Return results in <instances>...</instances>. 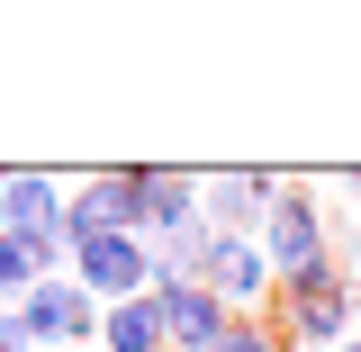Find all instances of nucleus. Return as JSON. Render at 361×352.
<instances>
[{
    "instance_id": "12",
    "label": "nucleus",
    "mask_w": 361,
    "mask_h": 352,
    "mask_svg": "<svg viewBox=\"0 0 361 352\" xmlns=\"http://www.w3.org/2000/svg\"><path fill=\"white\" fill-rule=\"evenodd\" d=\"M27 289H37V262H27V244H18V235H0V308H18Z\"/></svg>"
},
{
    "instance_id": "2",
    "label": "nucleus",
    "mask_w": 361,
    "mask_h": 352,
    "mask_svg": "<svg viewBox=\"0 0 361 352\" xmlns=\"http://www.w3.org/2000/svg\"><path fill=\"white\" fill-rule=\"evenodd\" d=\"M73 289H82L90 308L145 298V289H154V253H145V235H82V244H73Z\"/></svg>"
},
{
    "instance_id": "1",
    "label": "nucleus",
    "mask_w": 361,
    "mask_h": 352,
    "mask_svg": "<svg viewBox=\"0 0 361 352\" xmlns=\"http://www.w3.org/2000/svg\"><path fill=\"white\" fill-rule=\"evenodd\" d=\"M271 298H280V344H298V352H334V334L353 325V280H334V262L289 271Z\"/></svg>"
},
{
    "instance_id": "6",
    "label": "nucleus",
    "mask_w": 361,
    "mask_h": 352,
    "mask_svg": "<svg viewBox=\"0 0 361 352\" xmlns=\"http://www.w3.org/2000/svg\"><path fill=\"white\" fill-rule=\"evenodd\" d=\"M271 199H280V172H217V181H199V226L208 235H253L271 217Z\"/></svg>"
},
{
    "instance_id": "11",
    "label": "nucleus",
    "mask_w": 361,
    "mask_h": 352,
    "mask_svg": "<svg viewBox=\"0 0 361 352\" xmlns=\"http://www.w3.org/2000/svg\"><path fill=\"white\" fill-rule=\"evenodd\" d=\"M99 334H109V352H163V316H154V298H118L99 316Z\"/></svg>"
},
{
    "instance_id": "16",
    "label": "nucleus",
    "mask_w": 361,
    "mask_h": 352,
    "mask_svg": "<svg viewBox=\"0 0 361 352\" xmlns=\"http://www.w3.org/2000/svg\"><path fill=\"white\" fill-rule=\"evenodd\" d=\"M334 352H361V334H353V344H334Z\"/></svg>"
},
{
    "instance_id": "7",
    "label": "nucleus",
    "mask_w": 361,
    "mask_h": 352,
    "mask_svg": "<svg viewBox=\"0 0 361 352\" xmlns=\"http://www.w3.org/2000/svg\"><path fill=\"white\" fill-rule=\"evenodd\" d=\"M135 235H145V244L199 235V181L190 172H135Z\"/></svg>"
},
{
    "instance_id": "4",
    "label": "nucleus",
    "mask_w": 361,
    "mask_h": 352,
    "mask_svg": "<svg viewBox=\"0 0 361 352\" xmlns=\"http://www.w3.org/2000/svg\"><path fill=\"white\" fill-rule=\"evenodd\" d=\"M199 289H208L226 316L262 308V298H271V262H262V244H253V235H208V253H199Z\"/></svg>"
},
{
    "instance_id": "17",
    "label": "nucleus",
    "mask_w": 361,
    "mask_h": 352,
    "mask_svg": "<svg viewBox=\"0 0 361 352\" xmlns=\"http://www.w3.org/2000/svg\"><path fill=\"white\" fill-rule=\"evenodd\" d=\"M0 181H9V172H0Z\"/></svg>"
},
{
    "instance_id": "5",
    "label": "nucleus",
    "mask_w": 361,
    "mask_h": 352,
    "mask_svg": "<svg viewBox=\"0 0 361 352\" xmlns=\"http://www.w3.org/2000/svg\"><path fill=\"white\" fill-rule=\"evenodd\" d=\"M90 325H99V308H90L73 280H37V289L9 308V334H18V352H37V344H82Z\"/></svg>"
},
{
    "instance_id": "3",
    "label": "nucleus",
    "mask_w": 361,
    "mask_h": 352,
    "mask_svg": "<svg viewBox=\"0 0 361 352\" xmlns=\"http://www.w3.org/2000/svg\"><path fill=\"white\" fill-rule=\"evenodd\" d=\"M253 244H262V262H271V289H280L289 271L325 262V208H316L307 190H280V199H271V217L253 226Z\"/></svg>"
},
{
    "instance_id": "15",
    "label": "nucleus",
    "mask_w": 361,
    "mask_h": 352,
    "mask_svg": "<svg viewBox=\"0 0 361 352\" xmlns=\"http://www.w3.org/2000/svg\"><path fill=\"white\" fill-rule=\"evenodd\" d=\"M353 325H361V280H353Z\"/></svg>"
},
{
    "instance_id": "8",
    "label": "nucleus",
    "mask_w": 361,
    "mask_h": 352,
    "mask_svg": "<svg viewBox=\"0 0 361 352\" xmlns=\"http://www.w3.org/2000/svg\"><path fill=\"white\" fill-rule=\"evenodd\" d=\"M63 235H135V172H90L73 199H63Z\"/></svg>"
},
{
    "instance_id": "13",
    "label": "nucleus",
    "mask_w": 361,
    "mask_h": 352,
    "mask_svg": "<svg viewBox=\"0 0 361 352\" xmlns=\"http://www.w3.org/2000/svg\"><path fill=\"white\" fill-rule=\"evenodd\" d=\"M208 352H280V334H271V325H253V316H226Z\"/></svg>"
},
{
    "instance_id": "14",
    "label": "nucleus",
    "mask_w": 361,
    "mask_h": 352,
    "mask_svg": "<svg viewBox=\"0 0 361 352\" xmlns=\"http://www.w3.org/2000/svg\"><path fill=\"white\" fill-rule=\"evenodd\" d=\"M9 344H18V334H9V308H0V352H9Z\"/></svg>"
},
{
    "instance_id": "10",
    "label": "nucleus",
    "mask_w": 361,
    "mask_h": 352,
    "mask_svg": "<svg viewBox=\"0 0 361 352\" xmlns=\"http://www.w3.org/2000/svg\"><path fill=\"white\" fill-rule=\"evenodd\" d=\"M54 226H63V181L54 172H9L0 181V235L27 244V235H54Z\"/></svg>"
},
{
    "instance_id": "9",
    "label": "nucleus",
    "mask_w": 361,
    "mask_h": 352,
    "mask_svg": "<svg viewBox=\"0 0 361 352\" xmlns=\"http://www.w3.org/2000/svg\"><path fill=\"white\" fill-rule=\"evenodd\" d=\"M145 298H154V316H163V344H180V352H208V344H217L226 308L199 289V280H154Z\"/></svg>"
}]
</instances>
